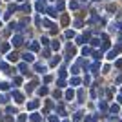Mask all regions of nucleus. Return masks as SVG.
Segmentation results:
<instances>
[{
    "instance_id": "1",
    "label": "nucleus",
    "mask_w": 122,
    "mask_h": 122,
    "mask_svg": "<svg viewBox=\"0 0 122 122\" xmlns=\"http://www.w3.org/2000/svg\"><path fill=\"white\" fill-rule=\"evenodd\" d=\"M117 53H118V47H117V49H113V51H109V55H107V58H111V60H113V58L117 56Z\"/></svg>"
},
{
    "instance_id": "2",
    "label": "nucleus",
    "mask_w": 122,
    "mask_h": 122,
    "mask_svg": "<svg viewBox=\"0 0 122 122\" xmlns=\"http://www.w3.org/2000/svg\"><path fill=\"white\" fill-rule=\"evenodd\" d=\"M115 66H117V67H122V60H117V62H115Z\"/></svg>"
},
{
    "instance_id": "3",
    "label": "nucleus",
    "mask_w": 122,
    "mask_h": 122,
    "mask_svg": "<svg viewBox=\"0 0 122 122\" xmlns=\"http://www.w3.org/2000/svg\"><path fill=\"white\" fill-rule=\"evenodd\" d=\"M118 102H120V104H122V97H118Z\"/></svg>"
}]
</instances>
